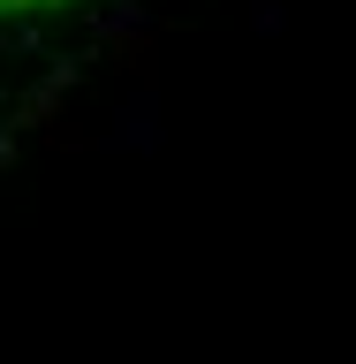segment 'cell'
<instances>
[{
  "label": "cell",
  "instance_id": "6da1fadb",
  "mask_svg": "<svg viewBox=\"0 0 356 364\" xmlns=\"http://www.w3.org/2000/svg\"><path fill=\"white\" fill-rule=\"evenodd\" d=\"M0 8H31V0H0Z\"/></svg>",
  "mask_w": 356,
  "mask_h": 364
}]
</instances>
